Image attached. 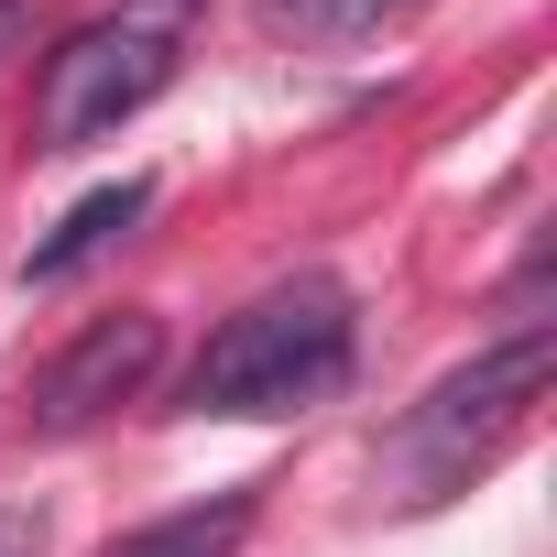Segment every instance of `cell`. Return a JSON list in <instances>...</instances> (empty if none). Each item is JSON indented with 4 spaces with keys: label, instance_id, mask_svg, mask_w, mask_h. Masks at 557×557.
I'll return each instance as SVG.
<instances>
[{
    "label": "cell",
    "instance_id": "1",
    "mask_svg": "<svg viewBox=\"0 0 557 557\" xmlns=\"http://www.w3.org/2000/svg\"><path fill=\"white\" fill-rule=\"evenodd\" d=\"M361 318L339 273H296V285H262L240 318H219V339L186 372V416H307L350 383Z\"/></svg>",
    "mask_w": 557,
    "mask_h": 557
},
{
    "label": "cell",
    "instance_id": "2",
    "mask_svg": "<svg viewBox=\"0 0 557 557\" xmlns=\"http://www.w3.org/2000/svg\"><path fill=\"white\" fill-rule=\"evenodd\" d=\"M197 0H132V12L66 34L45 55V99H34V153H88L110 143L132 110H153L175 88V23Z\"/></svg>",
    "mask_w": 557,
    "mask_h": 557
},
{
    "label": "cell",
    "instance_id": "3",
    "mask_svg": "<svg viewBox=\"0 0 557 557\" xmlns=\"http://www.w3.org/2000/svg\"><path fill=\"white\" fill-rule=\"evenodd\" d=\"M546 361H557V339L546 329H513V339H492L481 361H459L416 416H405V459H416V481H459V470H481L513 426H524V405L546 394Z\"/></svg>",
    "mask_w": 557,
    "mask_h": 557
},
{
    "label": "cell",
    "instance_id": "4",
    "mask_svg": "<svg viewBox=\"0 0 557 557\" xmlns=\"http://www.w3.org/2000/svg\"><path fill=\"white\" fill-rule=\"evenodd\" d=\"M153 372H164V318H153V307H110V318H88V329L23 383V437H88V426H110L121 405H143Z\"/></svg>",
    "mask_w": 557,
    "mask_h": 557
},
{
    "label": "cell",
    "instance_id": "5",
    "mask_svg": "<svg viewBox=\"0 0 557 557\" xmlns=\"http://www.w3.org/2000/svg\"><path fill=\"white\" fill-rule=\"evenodd\" d=\"M143 208H153V186H143V175H110V186H88V197H77V208H66V219H55V230L23 251V285H66V273H77V262H99V251H110V240H121Z\"/></svg>",
    "mask_w": 557,
    "mask_h": 557
},
{
    "label": "cell",
    "instance_id": "6",
    "mask_svg": "<svg viewBox=\"0 0 557 557\" xmlns=\"http://www.w3.org/2000/svg\"><path fill=\"white\" fill-rule=\"evenodd\" d=\"M240 535H251V492H219V503H186V513L132 524V535L99 546V557H230Z\"/></svg>",
    "mask_w": 557,
    "mask_h": 557
},
{
    "label": "cell",
    "instance_id": "7",
    "mask_svg": "<svg viewBox=\"0 0 557 557\" xmlns=\"http://www.w3.org/2000/svg\"><path fill=\"white\" fill-rule=\"evenodd\" d=\"M405 12H426V0H285V23L318 34V45H361V34H383Z\"/></svg>",
    "mask_w": 557,
    "mask_h": 557
},
{
    "label": "cell",
    "instance_id": "8",
    "mask_svg": "<svg viewBox=\"0 0 557 557\" xmlns=\"http://www.w3.org/2000/svg\"><path fill=\"white\" fill-rule=\"evenodd\" d=\"M34 546H45V524H34L23 503H0V557H34Z\"/></svg>",
    "mask_w": 557,
    "mask_h": 557
},
{
    "label": "cell",
    "instance_id": "9",
    "mask_svg": "<svg viewBox=\"0 0 557 557\" xmlns=\"http://www.w3.org/2000/svg\"><path fill=\"white\" fill-rule=\"evenodd\" d=\"M34 12H45V0H0V55H12V45L34 34Z\"/></svg>",
    "mask_w": 557,
    "mask_h": 557
}]
</instances>
